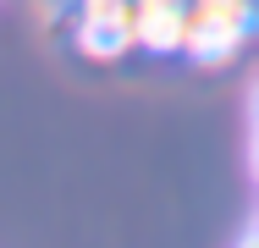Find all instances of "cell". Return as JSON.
Listing matches in <instances>:
<instances>
[{"instance_id": "obj_5", "label": "cell", "mask_w": 259, "mask_h": 248, "mask_svg": "<svg viewBox=\"0 0 259 248\" xmlns=\"http://www.w3.org/2000/svg\"><path fill=\"white\" fill-rule=\"evenodd\" d=\"M248 166H254V182H259V127H254V144H248Z\"/></svg>"}, {"instance_id": "obj_6", "label": "cell", "mask_w": 259, "mask_h": 248, "mask_svg": "<svg viewBox=\"0 0 259 248\" xmlns=\"http://www.w3.org/2000/svg\"><path fill=\"white\" fill-rule=\"evenodd\" d=\"M254 127H259V83H254Z\"/></svg>"}, {"instance_id": "obj_4", "label": "cell", "mask_w": 259, "mask_h": 248, "mask_svg": "<svg viewBox=\"0 0 259 248\" xmlns=\"http://www.w3.org/2000/svg\"><path fill=\"white\" fill-rule=\"evenodd\" d=\"M232 248H259V221H254V226H248V232H243V237H237Z\"/></svg>"}, {"instance_id": "obj_3", "label": "cell", "mask_w": 259, "mask_h": 248, "mask_svg": "<svg viewBox=\"0 0 259 248\" xmlns=\"http://www.w3.org/2000/svg\"><path fill=\"white\" fill-rule=\"evenodd\" d=\"M182 6L188 0H133V39L149 55L182 50Z\"/></svg>"}, {"instance_id": "obj_1", "label": "cell", "mask_w": 259, "mask_h": 248, "mask_svg": "<svg viewBox=\"0 0 259 248\" xmlns=\"http://www.w3.org/2000/svg\"><path fill=\"white\" fill-rule=\"evenodd\" d=\"M259 22V0H188L182 6V55L215 66L232 61Z\"/></svg>"}, {"instance_id": "obj_2", "label": "cell", "mask_w": 259, "mask_h": 248, "mask_svg": "<svg viewBox=\"0 0 259 248\" xmlns=\"http://www.w3.org/2000/svg\"><path fill=\"white\" fill-rule=\"evenodd\" d=\"M72 45H77V55H89V61H121L127 50L138 45L133 39V0H121L116 11H83Z\"/></svg>"}]
</instances>
